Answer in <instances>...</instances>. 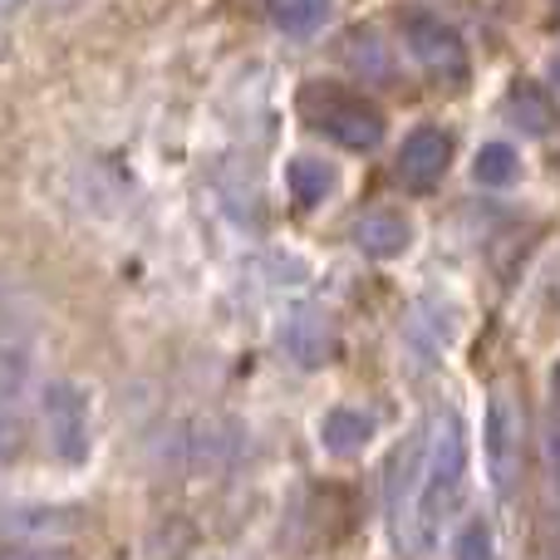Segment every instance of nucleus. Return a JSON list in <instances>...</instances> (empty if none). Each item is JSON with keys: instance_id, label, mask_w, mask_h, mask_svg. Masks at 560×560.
Returning a JSON list of instances; mask_svg holds the SVG:
<instances>
[{"instance_id": "nucleus-13", "label": "nucleus", "mask_w": 560, "mask_h": 560, "mask_svg": "<svg viewBox=\"0 0 560 560\" xmlns=\"http://www.w3.org/2000/svg\"><path fill=\"white\" fill-rule=\"evenodd\" d=\"M276 25L290 30V35H315L329 20V0H276Z\"/></svg>"}, {"instance_id": "nucleus-21", "label": "nucleus", "mask_w": 560, "mask_h": 560, "mask_svg": "<svg viewBox=\"0 0 560 560\" xmlns=\"http://www.w3.org/2000/svg\"><path fill=\"white\" fill-rule=\"evenodd\" d=\"M556 5H560V0H556Z\"/></svg>"}, {"instance_id": "nucleus-20", "label": "nucleus", "mask_w": 560, "mask_h": 560, "mask_svg": "<svg viewBox=\"0 0 560 560\" xmlns=\"http://www.w3.org/2000/svg\"><path fill=\"white\" fill-rule=\"evenodd\" d=\"M5 5H10V0H0V10H5Z\"/></svg>"}, {"instance_id": "nucleus-12", "label": "nucleus", "mask_w": 560, "mask_h": 560, "mask_svg": "<svg viewBox=\"0 0 560 560\" xmlns=\"http://www.w3.org/2000/svg\"><path fill=\"white\" fill-rule=\"evenodd\" d=\"M477 183L482 187H512L516 177H522V158H516L512 143H487L482 153H477Z\"/></svg>"}, {"instance_id": "nucleus-3", "label": "nucleus", "mask_w": 560, "mask_h": 560, "mask_svg": "<svg viewBox=\"0 0 560 560\" xmlns=\"http://www.w3.org/2000/svg\"><path fill=\"white\" fill-rule=\"evenodd\" d=\"M404 39H408L413 59L428 69V74H438V79H463L467 74V45H463V35H457L453 25H443V20L408 15Z\"/></svg>"}, {"instance_id": "nucleus-18", "label": "nucleus", "mask_w": 560, "mask_h": 560, "mask_svg": "<svg viewBox=\"0 0 560 560\" xmlns=\"http://www.w3.org/2000/svg\"><path fill=\"white\" fill-rule=\"evenodd\" d=\"M551 394H556V408H560V359H556V369H551Z\"/></svg>"}, {"instance_id": "nucleus-4", "label": "nucleus", "mask_w": 560, "mask_h": 560, "mask_svg": "<svg viewBox=\"0 0 560 560\" xmlns=\"http://www.w3.org/2000/svg\"><path fill=\"white\" fill-rule=\"evenodd\" d=\"M516 467H522V453H516V408L512 398H492L487 404V472H492V487L502 497H512Z\"/></svg>"}, {"instance_id": "nucleus-16", "label": "nucleus", "mask_w": 560, "mask_h": 560, "mask_svg": "<svg viewBox=\"0 0 560 560\" xmlns=\"http://www.w3.org/2000/svg\"><path fill=\"white\" fill-rule=\"evenodd\" d=\"M0 560H69L59 546H35V541H0Z\"/></svg>"}, {"instance_id": "nucleus-2", "label": "nucleus", "mask_w": 560, "mask_h": 560, "mask_svg": "<svg viewBox=\"0 0 560 560\" xmlns=\"http://www.w3.org/2000/svg\"><path fill=\"white\" fill-rule=\"evenodd\" d=\"M45 423H49L55 457L84 463V453H89V398H84V388L69 384V378H55V384L45 388Z\"/></svg>"}, {"instance_id": "nucleus-5", "label": "nucleus", "mask_w": 560, "mask_h": 560, "mask_svg": "<svg viewBox=\"0 0 560 560\" xmlns=\"http://www.w3.org/2000/svg\"><path fill=\"white\" fill-rule=\"evenodd\" d=\"M30 384V354L0 335V457L15 453L25 428H20V398Z\"/></svg>"}, {"instance_id": "nucleus-6", "label": "nucleus", "mask_w": 560, "mask_h": 560, "mask_svg": "<svg viewBox=\"0 0 560 560\" xmlns=\"http://www.w3.org/2000/svg\"><path fill=\"white\" fill-rule=\"evenodd\" d=\"M310 118H315V128H325V133L339 138L345 148H378V138H384V118H378V108L349 104V98H339V104H329L325 114H310Z\"/></svg>"}, {"instance_id": "nucleus-11", "label": "nucleus", "mask_w": 560, "mask_h": 560, "mask_svg": "<svg viewBox=\"0 0 560 560\" xmlns=\"http://www.w3.org/2000/svg\"><path fill=\"white\" fill-rule=\"evenodd\" d=\"M329 187H335L329 163H319V158H295L290 163V197H295V207H319Z\"/></svg>"}, {"instance_id": "nucleus-9", "label": "nucleus", "mask_w": 560, "mask_h": 560, "mask_svg": "<svg viewBox=\"0 0 560 560\" xmlns=\"http://www.w3.org/2000/svg\"><path fill=\"white\" fill-rule=\"evenodd\" d=\"M354 242L364 256H398L408 242H413V232H408V222L398 212H388V207H378V212H364L354 226Z\"/></svg>"}, {"instance_id": "nucleus-19", "label": "nucleus", "mask_w": 560, "mask_h": 560, "mask_svg": "<svg viewBox=\"0 0 560 560\" xmlns=\"http://www.w3.org/2000/svg\"><path fill=\"white\" fill-rule=\"evenodd\" d=\"M551 74H556V84H560V59H556V69H551Z\"/></svg>"}, {"instance_id": "nucleus-14", "label": "nucleus", "mask_w": 560, "mask_h": 560, "mask_svg": "<svg viewBox=\"0 0 560 560\" xmlns=\"http://www.w3.org/2000/svg\"><path fill=\"white\" fill-rule=\"evenodd\" d=\"M453 560H492V532L482 522H467L453 541Z\"/></svg>"}, {"instance_id": "nucleus-17", "label": "nucleus", "mask_w": 560, "mask_h": 560, "mask_svg": "<svg viewBox=\"0 0 560 560\" xmlns=\"http://www.w3.org/2000/svg\"><path fill=\"white\" fill-rule=\"evenodd\" d=\"M546 463H551V482L560 492V413H551V423H546Z\"/></svg>"}, {"instance_id": "nucleus-15", "label": "nucleus", "mask_w": 560, "mask_h": 560, "mask_svg": "<svg viewBox=\"0 0 560 560\" xmlns=\"http://www.w3.org/2000/svg\"><path fill=\"white\" fill-rule=\"evenodd\" d=\"M516 118H522L526 128H551L556 124V114L541 104V94H536V89H516Z\"/></svg>"}, {"instance_id": "nucleus-7", "label": "nucleus", "mask_w": 560, "mask_h": 560, "mask_svg": "<svg viewBox=\"0 0 560 560\" xmlns=\"http://www.w3.org/2000/svg\"><path fill=\"white\" fill-rule=\"evenodd\" d=\"M280 345H285V354L295 359V364L305 369H319L329 354V319L319 315V310L300 305L295 315L285 319V335H280Z\"/></svg>"}, {"instance_id": "nucleus-10", "label": "nucleus", "mask_w": 560, "mask_h": 560, "mask_svg": "<svg viewBox=\"0 0 560 560\" xmlns=\"http://www.w3.org/2000/svg\"><path fill=\"white\" fill-rule=\"evenodd\" d=\"M369 438H374V418L359 413V408H329L325 423H319V443L329 453H359Z\"/></svg>"}, {"instance_id": "nucleus-8", "label": "nucleus", "mask_w": 560, "mask_h": 560, "mask_svg": "<svg viewBox=\"0 0 560 560\" xmlns=\"http://www.w3.org/2000/svg\"><path fill=\"white\" fill-rule=\"evenodd\" d=\"M398 163H404V173L413 177V183H433V177H443L447 163H453V138H447L443 128H418V133H408Z\"/></svg>"}, {"instance_id": "nucleus-1", "label": "nucleus", "mask_w": 560, "mask_h": 560, "mask_svg": "<svg viewBox=\"0 0 560 560\" xmlns=\"http://www.w3.org/2000/svg\"><path fill=\"white\" fill-rule=\"evenodd\" d=\"M463 467H467V438H463V418L453 408L433 418V438H428V467L423 482L413 497V532H418V551L438 541L447 512H453L457 492H463Z\"/></svg>"}]
</instances>
